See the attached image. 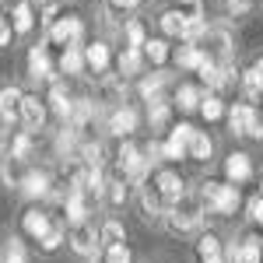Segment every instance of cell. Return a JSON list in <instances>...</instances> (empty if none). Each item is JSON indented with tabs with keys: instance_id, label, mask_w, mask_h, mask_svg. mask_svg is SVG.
<instances>
[{
	"instance_id": "1",
	"label": "cell",
	"mask_w": 263,
	"mask_h": 263,
	"mask_svg": "<svg viewBox=\"0 0 263 263\" xmlns=\"http://www.w3.org/2000/svg\"><path fill=\"white\" fill-rule=\"evenodd\" d=\"M203 200L200 193L197 197H190V193H182L179 200L172 203L168 211H165V224H168V232H176V235H186V232H197L203 224Z\"/></svg>"
},
{
	"instance_id": "2",
	"label": "cell",
	"mask_w": 263,
	"mask_h": 263,
	"mask_svg": "<svg viewBox=\"0 0 263 263\" xmlns=\"http://www.w3.org/2000/svg\"><path fill=\"white\" fill-rule=\"evenodd\" d=\"M200 200H203V211H207V214L228 218V214H235V207L242 203V193H239V186H235V182H214V179H207L200 186Z\"/></svg>"
},
{
	"instance_id": "3",
	"label": "cell",
	"mask_w": 263,
	"mask_h": 263,
	"mask_svg": "<svg viewBox=\"0 0 263 263\" xmlns=\"http://www.w3.org/2000/svg\"><path fill=\"white\" fill-rule=\"evenodd\" d=\"M228 134L232 137H253L263 141V112H256L249 102H239L228 109Z\"/></svg>"
},
{
	"instance_id": "4",
	"label": "cell",
	"mask_w": 263,
	"mask_h": 263,
	"mask_svg": "<svg viewBox=\"0 0 263 263\" xmlns=\"http://www.w3.org/2000/svg\"><path fill=\"white\" fill-rule=\"evenodd\" d=\"M67 242H70V249H74L78 256H84V260H91V263H99L102 256H105V253H102V239H99V232H95V224H91V221L70 224Z\"/></svg>"
},
{
	"instance_id": "5",
	"label": "cell",
	"mask_w": 263,
	"mask_h": 263,
	"mask_svg": "<svg viewBox=\"0 0 263 263\" xmlns=\"http://www.w3.org/2000/svg\"><path fill=\"white\" fill-rule=\"evenodd\" d=\"M144 182H147V186H151V190H155V193H158L168 207H172V203L186 193V182H182V176L176 172V168H158L151 179H144Z\"/></svg>"
},
{
	"instance_id": "6",
	"label": "cell",
	"mask_w": 263,
	"mask_h": 263,
	"mask_svg": "<svg viewBox=\"0 0 263 263\" xmlns=\"http://www.w3.org/2000/svg\"><path fill=\"white\" fill-rule=\"evenodd\" d=\"M197 46L203 49V57L214 63H228L232 60V35L224 32V28H207L200 39H197Z\"/></svg>"
},
{
	"instance_id": "7",
	"label": "cell",
	"mask_w": 263,
	"mask_h": 263,
	"mask_svg": "<svg viewBox=\"0 0 263 263\" xmlns=\"http://www.w3.org/2000/svg\"><path fill=\"white\" fill-rule=\"evenodd\" d=\"M81 39H84V21L74 14H63L49 25V42H57V46H81Z\"/></svg>"
},
{
	"instance_id": "8",
	"label": "cell",
	"mask_w": 263,
	"mask_h": 263,
	"mask_svg": "<svg viewBox=\"0 0 263 263\" xmlns=\"http://www.w3.org/2000/svg\"><path fill=\"white\" fill-rule=\"evenodd\" d=\"M21 193L28 197V200H46L49 193H53V176L49 172H42V168H28L25 176H21Z\"/></svg>"
},
{
	"instance_id": "9",
	"label": "cell",
	"mask_w": 263,
	"mask_h": 263,
	"mask_svg": "<svg viewBox=\"0 0 263 263\" xmlns=\"http://www.w3.org/2000/svg\"><path fill=\"white\" fill-rule=\"evenodd\" d=\"M190 137H193V126L190 123H176L165 137V158L168 162H182L186 151H190Z\"/></svg>"
},
{
	"instance_id": "10",
	"label": "cell",
	"mask_w": 263,
	"mask_h": 263,
	"mask_svg": "<svg viewBox=\"0 0 263 263\" xmlns=\"http://www.w3.org/2000/svg\"><path fill=\"white\" fill-rule=\"evenodd\" d=\"M224 179L235 182V186L249 182L253 179V158H249L246 151H232V155L224 158Z\"/></svg>"
},
{
	"instance_id": "11",
	"label": "cell",
	"mask_w": 263,
	"mask_h": 263,
	"mask_svg": "<svg viewBox=\"0 0 263 263\" xmlns=\"http://www.w3.org/2000/svg\"><path fill=\"white\" fill-rule=\"evenodd\" d=\"M137 130V109L134 105H116L109 112V134L112 137H130Z\"/></svg>"
},
{
	"instance_id": "12",
	"label": "cell",
	"mask_w": 263,
	"mask_h": 263,
	"mask_svg": "<svg viewBox=\"0 0 263 263\" xmlns=\"http://www.w3.org/2000/svg\"><path fill=\"white\" fill-rule=\"evenodd\" d=\"M21 123L35 134V130H42V123H46V102L39 99V95H25L21 99Z\"/></svg>"
},
{
	"instance_id": "13",
	"label": "cell",
	"mask_w": 263,
	"mask_h": 263,
	"mask_svg": "<svg viewBox=\"0 0 263 263\" xmlns=\"http://www.w3.org/2000/svg\"><path fill=\"white\" fill-rule=\"evenodd\" d=\"M28 78H35V81H49L53 78V60H49L46 46H32L28 49Z\"/></svg>"
},
{
	"instance_id": "14",
	"label": "cell",
	"mask_w": 263,
	"mask_h": 263,
	"mask_svg": "<svg viewBox=\"0 0 263 263\" xmlns=\"http://www.w3.org/2000/svg\"><path fill=\"white\" fill-rule=\"evenodd\" d=\"M21 95L14 84H7V88H0V123H18L21 120Z\"/></svg>"
},
{
	"instance_id": "15",
	"label": "cell",
	"mask_w": 263,
	"mask_h": 263,
	"mask_svg": "<svg viewBox=\"0 0 263 263\" xmlns=\"http://www.w3.org/2000/svg\"><path fill=\"white\" fill-rule=\"evenodd\" d=\"M197 263H228L224 260V242L218 235H200L197 239Z\"/></svg>"
},
{
	"instance_id": "16",
	"label": "cell",
	"mask_w": 263,
	"mask_h": 263,
	"mask_svg": "<svg viewBox=\"0 0 263 263\" xmlns=\"http://www.w3.org/2000/svg\"><path fill=\"white\" fill-rule=\"evenodd\" d=\"M88 193H81L78 186H70V193H67V200H63V214H67V221L78 224V221H88Z\"/></svg>"
},
{
	"instance_id": "17",
	"label": "cell",
	"mask_w": 263,
	"mask_h": 263,
	"mask_svg": "<svg viewBox=\"0 0 263 263\" xmlns=\"http://www.w3.org/2000/svg\"><path fill=\"white\" fill-rule=\"evenodd\" d=\"M49 228H53V221H49V214H46V211H39V207L25 211V218H21V232H25L28 239H35V242H39Z\"/></svg>"
},
{
	"instance_id": "18",
	"label": "cell",
	"mask_w": 263,
	"mask_h": 263,
	"mask_svg": "<svg viewBox=\"0 0 263 263\" xmlns=\"http://www.w3.org/2000/svg\"><path fill=\"white\" fill-rule=\"evenodd\" d=\"M57 67H60L67 78H78V74H84V67H88V63H84V49H81V46H63L60 63H57Z\"/></svg>"
},
{
	"instance_id": "19",
	"label": "cell",
	"mask_w": 263,
	"mask_h": 263,
	"mask_svg": "<svg viewBox=\"0 0 263 263\" xmlns=\"http://www.w3.org/2000/svg\"><path fill=\"white\" fill-rule=\"evenodd\" d=\"M116 67H120V78H134V74H141V70H144V49L126 46V49L120 53V60H116Z\"/></svg>"
},
{
	"instance_id": "20",
	"label": "cell",
	"mask_w": 263,
	"mask_h": 263,
	"mask_svg": "<svg viewBox=\"0 0 263 263\" xmlns=\"http://www.w3.org/2000/svg\"><path fill=\"white\" fill-rule=\"evenodd\" d=\"M211 155H214V141H211V134H203V130H193L186 158H193V162H211Z\"/></svg>"
},
{
	"instance_id": "21",
	"label": "cell",
	"mask_w": 263,
	"mask_h": 263,
	"mask_svg": "<svg viewBox=\"0 0 263 263\" xmlns=\"http://www.w3.org/2000/svg\"><path fill=\"white\" fill-rule=\"evenodd\" d=\"M11 28H14L18 35H28V32L35 28V11H32V4H25V0L14 4V11H11Z\"/></svg>"
},
{
	"instance_id": "22",
	"label": "cell",
	"mask_w": 263,
	"mask_h": 263,
	"mask_svg": "<svg viewBox=\"0 0 263 263\" xmlns=\"http://www.w3.org/2000/svg\"><path fill=\"white\" fill-rule=\"evenodd\" d=\"M49 105H53V112L60 116V120H70V112H74V99H70V91H67V84H53L49 88Z\"/></svg>"
},
{
	"instance_id": "23",
	"label": "cell",
	"mask_w": 263,
	"mask_h": 263,
	"mask_svg": "<svg viewBox=\"0 0 263 263\" xmlns=\"http://www.w3.org/2000/svg\"><path fill=\"white\" fill-rule=\"evenodd\" d=\"M176 109L179 112H193V109H200V102H203V91L197 88V84H179L176 88Z\"/></svg>"
},
{
	"instance_id": "24",
	"label": "cell",
	"mask_w": 263,
	"mask_h": 263,
	"mask_svg": "<svg viewBox=\"0 0 263 263\" xmlns=\"http://www.w3.org/2000/svg\"><path fill=\"white\" fill-rule=\"evenodd\" d=\"M203 60H207V57H203V49L197 46V42H186V46L176 49V63H179V70H200Z\"/></svg>"
},
{
	"instance_id": "25",
	"label": "cell",
	"mask_w": 263,
	"mask_h": 263,
	"mask_svg": "<svg viewBox=\"0 0 263 263\" xmlns=\"http://www.w3.org/2000/svg\"><path fill=\"white\" fill-rule=\"evenodd\" d=\"M239 263H263V239L260 235H242L239 239Z\"/></svg>"
},
{
	"instance_id": "26",
	"label": "cell",
	"mask_w": 263,
	"mask_h": 263,
	"mask_svg": "<svg viewBox=\"0 0 263 263\" xmlns=\"http://www.w3.org/2000/svg\"><path fill=\"white\" fill-rule=\"evenodd\" d=\"M109 46L105 42H91V46H84V63L95 70V74H105V67H109Z\"/></svg>"
},
{
	"instance_id": "27",
	"label": "cell",
	"mask_w": 263,
	"mask_h": 263,
	"mask_svg": "<svg viewBox=\"0 0 263 263\" xmlns=\"http://www.w3.org/2000/svg\"><path fill=\"white\" fill-rule=\"evenodd\" d=\"M99 102L105 105H123V78H102L99 81Z\"/></svg>"
},
{
	"instance_id": "28",
	"label": "cell",
	"mask_w": 263,
	"mask_h": 263,
	"mask_svg": "<svg viewBox=\"0 0 263 263\" xmlns=\"http://www.w3.org/2000/svg\"><path fill=\"white\" fill-rule=\"evenodd\" d=\"M168 116H172V105L165 99L147 102V123H151V130H165V126H168Z\"/></svg>"
},
{
	"instance_id": "29",
	"label": "cell",
	"mask_w": 263,
	"mask_h": 263,
	"mask_svg": "<svg viewBox=\"0 0 263 263\" xmlns=\"http://www.w3.org/2000/svg\"><path fill=\"white\" fill-rule=\"evenodd\" d=\"M162 88H165V74H162V70H155V74H141V84H137V91H141V99H144V102L162 99Z\"/></svg>"
},
{
	"instance_id": "30",
	"label": "cell",
	"mask_w": 263,
	"mask_h": 263,
	"mask_svg": "<svg viewBox=\"0 0 263 263\" xmlns=\"http://www.w3.org/2000/svg\"><path fill=\"white\" fill-rule=\"evenodd\" d=\"M32 151H35V137H32V130H21L18 137L11 141V158H14V162H28Z\"/></svg>"
},
{
	"instance_id": "31",
	"label": "cell",
	"mask_w": 263,
	"mask_h": 263,
	"mask_svg": "<svg viewBox=\"0 0 263 263\" xmlns=\"http://www.w3.org/2000/svg\"><path fill=\"white\" fill-rule=\"evenodd\" d=\"M78 151H81L78 130H74V126L60 130V137H57V155H60V158H78Z\"/></svg>"
},
{
	"instance_id": "32",
	"label": "cell",
	"mask_w": 263,
	"mask_h": 263,
	"mask_svg": "<svg viewBox=\"0 0 263 263\" xmlns=\"http://www.w3.org/2000/svg\"><path fill=\"white\" fill-rule=\"evenodd\" d=\"M81 165H105V144L102 141H81V151H78Z\"/></svg>"
},
{
	"instance_id": "33",
	"label": "cell",
	"mask_w": 263,
	"mask_h": 263,
	"mask_svg": "<svg viewBox=\"0 0 263 263\" xmlns=\"http://www.w3.org/2000/svg\"><path fill=\"white\" fill-rule=\"evenodd\" d=\"M165 35H172V39H182V32H186V14L182 11H165L162 18H158Z\"/></svg>"
},
{
	"instance_id": "34",
	"label": "cell",
	"mask_w": 263,
	"mask_h": 263,
	"mask_svg": "<svg viewBox=\"0 0 263 263\" xmlns=\"http://www.w3.org/2000/svg\"><path fill=\"white\" fill-rule=\"evenodd\" d=\"M99 239L102 246H116V242H126V228H123L116 218H109V221L99 228Z\"/></svg>"
},
{
	"instance_id": "35",
	"label": "cell",
	"mask_w": 263,
	"mask_h": 263,
	"mask_svg": "<svg viewBox=\"0 0 263 263\" xmlns=\"http://www.w3.org/2000/svg\"><path fill=\"white\" fill-rule=\"evenodd\" d=\"M144 57L155 63V67H162V63L172 57V53H168V42H165V39H147V42H144Z\"/></svg>"
},
{
	"instance_id": "36",
	"label": "cell",
	"mask_w": 263,
	"mask_h": 263,
	"mask_svg": "<svg viewBox=\"0 0 263 263\" xmlns=\"http://www.w3.org/2000/svg\"><path fill=\"white\" fill-rule=\"evenodd\" d=\"M63 242H67V228H63V224H53V228L39 239V249L42 253H57Z\"/></svg>"
},
{
	"instance_id": "37",
	"label": "cell",
	"mask_w": 263,
	"mask_h": 263,
	"mask_svg": "<svg viewBox=\"0 0 263 263\" xmlns=\"http://www.w3.org/2000/svg\"><path fill=\"white\" fill-rule=\"evenodd\" d=\"M200 112H203V120H207V123L221 120V116H224V102L218 99V95H203V102H200Z\"/></svg>"
},
{
	"instance_id": "38",
	"label": "cell",
	"mask_w": 263,
	"mask_h": 263,
	"mask_svg": "<svg viewBox=\"0 0 263 263\" xmlns=\"http://www.w3.org/2000/svg\"><path fill=\"white\" fill-rule=\"evenodd\" d=\"M105 263H134V253L126 242H116V246H105Z\"/></svg>"
},
{
	"instance_id": "39",
	"label": "cell",
	"mask_w": 263,
	"mask_h": 263,
	"mask_svg": "<svg viewBox=\"0 0 263 263\" xmlns=\"http://www.w3.org/2000/svg\"><path fill=\"white\" fill-rule=\"evenodd\" d=\"M0 263H28L25 246H21L18 239H11V242H7V249H4V260H0Z\"/></svg>"
},
{
	"instance_id": "40",
	"label": "cell",
	"mask_w": 263,
	"mask_h": 263,
	"mask_svg": "<svg viewBox=\"0 0 263 263\" xmlns=\"http://www.w3.org/2000/svg\"><path fill=\"white\" fill-rule=\"evenodd\" d=\"M242 91H246V99H249V102H256L263 95V84L256 81V74H253V70H246V74H242Z\"/></svg>"
},
{
	"instance_id": "41",
	"label": "cell",
	"mask_w": 263,
	"mask_h": 263,
	"mask_svg": "<svg viewBox=\"0 0 263 263\" xmlns=\"http://www.w3.org/2000/svg\"><path fill=\"white\" fill-rule=\"evenodd\" d=\"M126 42H130V46H137V49H144L147 35H144V25H141V21H130V25H126Z\"/></svg>"
},
{
	"instance_id": "42",
	"label": "cell",
	"mask_w": 263,
	"mask_h": 263,
	"mask_svg": "<svg viewBox=\"0 0 263 263\" xmlns=\"http://www.w3.org/2000/svg\"><path fill=\"white\" fill-rule=\"evenodd\" d=\"M246 214H249V221H253V224H263V193H256L253 200L246 203Z\"/></svg>"
},
{
	"instance_id": "43",
	"label": "cell",
	"mask_w": 263,
	"mask_h": 263,
	"mask_svg": "<svg viewBox=\"0 0 263 263\" xmlns=\"http://www.w3.org/2000/svg\"><path fill=\"white\" fill-rule=\"evenodd\" d=\"M144 155H147V162H151V165L168 162V158H165V141H151L147 147H144Z\"/></svg>"
},
{
	"instance_id": "44",
	"label": "cell",
	"mask_w": 263,
	"mask_h": 263,
	"mask_svg": "<svg viewBox=\"0 0 263 263\" xmlns=\"http://www.w3.org/2000/svg\"><path fill=\"white\" fill-rule=\"evenodd\" d=\"M224 7H228V14L239 18V14H246V11L253 7V0H224Z\"/></svg>"
},
{
	"instance_id": "45",
	"label": "cell",
	"mask_w": 263,
	"mask_h": 263,
	"mask_svg": "<svg viewBox=\"0 0 263 263\" xmlns=\"http://www.w3.org/2000/svg\"><path fill=\"white\" fill-rule=\"evenodd\" d=\"M11 32H14V28H11V25L4 21V14H0V46H7V42H11Z\"/></svg>"
},
{
	"instance_id": "46",
	"label": "cell",
	"mask_w": 263,
	"mask_h": 263,
	"mask_svg": "<svg viewBox=\"0 0 263 263\" xmlns=\"http://www.w3.org/2000/svg\"><path fill=\"white\" fill-rule=\"evenodd\" d=\"M109 4H112V7H120V11H126V7H134L137 0H109Z\"/></svg>"
},
{
	"instance_id": "47",
	"label": "cell",
	"mask_w": 263,
	"mask_h": 263,
	"mask_svg": "<svg viewBox=\"0 0 263 263\" xmlns=\"http://www.w3.org/2000/svg\"><path fill=\"white\" fill-rule=\"evenodd\" d=\"M253 74H256V81L263 84V57H260V60H256V63H253Z\"/></svg>"
},
{
	"instance_id": "48",
	"label": "cell",
	"mask_w": 263,
	"mask_h": 263,
	"mask_svg": "<svg viewBox=\"0 0 263 263\" xmlns=\"http://www.w3.org/2000/svg\"><path fill=\"white\" fill-rule=\"evenodd\" d=\"M4 4H14V0H0V7H4Z\"/></svg>"
},
{
	"instance_id": "49",
	"label": "cell",
	"mask_w": 263,
	"mask_h": 263,
	"mask_svg": "<svg viewBox=\"0 0 263 263\" xmlns=\"http://www.w3.org/2000/svg\"><path fill=\"white\" fill-rule=\"evenodd\" d=\"M260 193H263V179H260Z\"/></svg>"
},
{
	"instance_id": "50",
	"label": "cell",
	"mask_w": 263,
	"mask_h": 263,
	"mask_svg": "<svg viewBox=\"0 0 263 263\" xmlns=\"http://www.w3.org/2000/svg\"><path fill=\"white\" fill-rule=\"evenodd\" d=\"M179 4H190V0H179Z\"/></svg>"
}]
</instances>
